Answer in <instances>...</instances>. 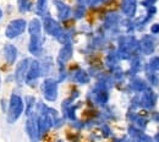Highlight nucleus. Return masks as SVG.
<instances>
[{"label":"nucleus","instance_id":"1","mask_svg":"<svg viewBox=\"0 0 159 142\" xmlns=\"http://www.w3.org/2000/svg\"><path fill=\"white\" fill-rule=\"evenodd\" d=\"M23 112V102L17 94H12L10 98V105H9V114H7V121L10 124L15 122Z\"/></svg>","mask_w":159,"mask_h":142},{"label":"nucleus","instance_id":"2","mask_svg":"<svg viewBox=\"0 0 159 142\" xmlns=\"http://www.w3.org/2000/svg\"><path fill=\"white\" fill-rule=\"evenodd\" d=\"M26 30V21L17 19V20L11 21L5 31V36L9 39H14L16 37H19L20 34H22Z\"/></svg>","mask_w":159,"mask_h":142},{"label":"nucleus","instance_id":"3","mask_svg":"<svg viewBox=\"0 0 159 142\" xmlns=\"http://www.w3.org/2000/svg\"><path fill=\"white\" fill-rule=\"evenodd\" d=\"M28 61L30 60H22L17 65L16 71H15V81L17 85H22L25 82V77L27 75V69H28Z\"/></svg>","mask_w":159,"mask_h":142},{"label":"nucleus","instance_id":"4","mask_svg":"<svg viewBox=\"0 0 159 142\" xmlns=\"http://www.w3.org/2000/svg\"><path fill=\"white\" fill-rule=\"evenodd\" d=\"M4 54H5L6 61H7L10 65H12V64L15 62V60H16V58H17V49H16L15 45L7 44V45H5V48H4Z\"/></svg>","mask_w":159,"mask_h":142},{"label":"nucleus","instance_id":"5","mask_svg":"<svg viewBox=\"0 0 159 142\" xmlns=\"http://www.w3.org/2000/svg\"><path fill=\"white\" fill-rule=\"evenodd\" d=\"M37 75H38V65H37V62H33V64H32V66H31V67H30V70H28V74L26 75L27 81L30 82L31 80H33V77L36 79V77H37Z\"/></svg>","mask_w":159,"mask_h":142},{"label":"nucleus","instance_id":"6","mask_svg":"<svg viewBox=\"0 0 159 142\" xmlns=\"http://www.w3.org/2000/svg\"><path fill=\"white\" fill-rule=\"evenodd\" d=\"M53 89H54V86H53V83L49 81H47L44 83V92H45V96H47V98H49V99H53Z\"/></svg>","mask_w":159,"mask_h":142},{"label":"nucleus","instance_id":"7","mask_svg":"<svg viewBox=\"0 0 159 142\" xmlns=\"http://www.w3.org/2000/svg\"><path fill=\"white\" fill-rule=\"evenodd\" d=\"M19 6H20V10L22 12L28 9V5H27V1L26 0H19Z\"/></svg>","mask_w":159,"mask_h":142},{"label":"nucleus","instance_id":"8","mask_svg":"<svg viewBox=\"0 0 159 142\" xmlns=\"http://www.w3.org/2000/svg\"><path fill=\"white\" fill-rule=\"evenodd\" d=\"M1 17H2V11L0 10V19H1Z\"/></svg>","mask_w":159,"mask_h":142}]
</instances>
